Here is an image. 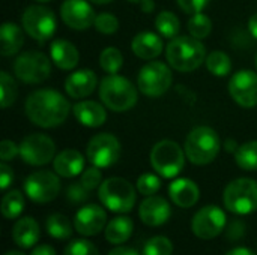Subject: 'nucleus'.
Listing matches in <instances>:
<instances>
[{"label": "nucleus", "mask_w": 257, "mask_h": 255, "mask_svg": "<svg viewBox=\"0 0 257 255\" xmlns=\"http://www.w3.org/2000/svg\"><path fill=\"white\" fill-rule=\"evenodd\" d=\"M236 165L245 171H257V141H248L238 147L235 153Z\"/></svg>", "instance_id": "nucleus-30"}, {"label": "nucleus", "mask_w": 257, "mask_h": 255, "mask_svg": "<svg viewBox=\"0 0 257 255\" xmlns=\"http://www.w3.org/2000/svg\"><path fill=\"white\" fill-rule=\"evenodd\" d=\"M24 108L33 125L39 128H56L68 119L71 104L53 89H39L27 96Z\"/></svg>", "instance_id": "nucleus-1"}, {"label": "nucleus", "mask_w": 257, "mask_h": 255, "mask_svg": "<svg viewBox=\"0 0 257 255\" xmlns=\"http://www.w3.org/2000/svg\"><path fill=\"white\" fill-rule=\"evenodd\" d=\"M248 30H250L251 36L257 39V14L250 17V20H248Z\"/></svg>", "instance_id": "nucleus-47"}, {"label": "nucleus", "mask_w": 257, "mask_h": 255, "mask_svg": "<svg viewBox=\"0 0 257 255\" xmlns=\"http://www.w3.org/2000/svg\"><path fill=\"white\" fill-rule=\"evenodd\" d=\"M229 93L232 99L244 107L251 108L257 105V74L248 69L238 71L229 81Z\"/></svg>", "instance_id": "nucleus-15"}, {"label": "nucleus", "mask_w": 257, "mask_h": 255, "mask_svg": "<svg viewBox=\"0 0 257 255\" xmlns=\"http://www.w3.org/2000/svg\"><path fill=\"white\" fill-rule=\"evenodd\" d=\"M80 182L89 189V191H93L95 188H99L101 183H102V174H101V170L98 167H90L87 170H84L81 173V179Z\"/></svg>", "instance_id": "nucleus-41"}, {"label": "nucleus", "mask_w": 257, "mask_h": 255, "mask_svg": "<svg viewBox=\"0 0 257 255\" xmlns=\"http://www.w3.org/2000/svg\"><path fill=\"white\" fill-rule=\"evenodd\" d=\"M17 155H20V146H17L11 140H3L0 143V159L3 162L12 161Z\"/></svg>", "instance_id": "nucleus-43"}, {"label": "nucleus", "mask_w": 257, "mask_h": 255, "mask_svg": "<svg viewBox=\"0 0 257 255\" xmlns=\"http://www.w3.org/2000/svg\"><path fill=\"white\" fill-rule=\"evenodd\" d=\"M238 143L235 141V140H227L226 143H224V150L226 152H230V153H236V150H238Z\"/></svg>", "instance_id": "nucleus-49"}, {"label": "nucleus", "mask_w": 257, "mask_h": 255, "mask_svg": "<svg viewBox=\"0 0 257 255\" xmlns=\"http://www.w3.org/2000/svg\"><path fill=\"white\" fill-rule=\"evenodd\" d=\"M0 42L2 56L9 57L17 54L24 44V35L20 26H17L15 23H3L0 29Z\"/></svg>", "instance_id": "nucleus-26"}, {"label": "nucleus", "mask_w": 257, "mask_h": 255, "mask_svg": "<svg viewBox=\"0 0 257 255\" xmlns=\"http://www.w3.org/2000/svg\"><path fill=\"white\" fill-rule=\"evenodd\" d=\"M172 215L170 204L166 198L158 195H149L145 198L139 209V216L143 224L149 227H160L169 221Z\"/></svg>", "instance_id": "nucleus-18"}, {"label": "nucleus", "mask_w": 257, "mask_h": 255, "mask_svg": "<svg viewBox=\"0 0 257 255\" xmlns=\"http://www.w3.org/2000/svg\"><path fill=\"white\" fill-rule=\"evenodd\" d=\"M226 213L220 207L212 204L205 206L193 216L191 230L199 239L211 240L221 234L226 227Z\"/></svg>", "instance_id": "nucleus-14"}, {"label": "nucleus", "mask_w": 257, "mask_h": 255, "mask_svg": "<svg viewBox=\"0 0 257 255\" xmlns=\"http://www.w3.org/2000/svg\"><path fill=\"white\" fill-rule=\"evenodd\" d=\"M56 174L48 170H39L29 174L24 180L26 195L38 204L53 201L60 192V180Z\"/></svg>", "instance_id": "nucleus-11"}, {"label": "nucleus", "mask_w": 257, "mask_h": 255, "mask_svg": "<svg viewBox=\"0 0 257 255\" xmlns=\"http://www.w3.org/2000/svg\"><path fill=\"white\" fill-rule=\"evenodd\" d=\"M224 206L235 215H250L257 210V182L241 177L230 182L223 194Z\"/></svg>", "instance_id": "nucleus-7"}, {"label": "nucleus", "mask_w": 257, "mask_h": 255, "mask_svg": "<svg viewBox=\"0 0 257 255\" xmlns=\"http://www.w3.org/2000/svg\"><path fill=\"white\" fill-rule=\"evenodd\" d=\"M173 243L170 239L164 236H154L151 237L143 248V255H172Z\"/></svg>", "instance_id": "nucleus-36"}, {"label": "nucleus", "mask_w": 257, "mask_h": 255, "mask_svg": "<svg viewBox=\"0 0 257 255\" xmlns=\"http://www.w3.org/2000/svg\"><path fill=\"white\" fill-rule=\"evenodd\" d=\"M206 68L215 77H226L232 69V60L224 51H212L206 56Z\"/></svg>", "instance_id": "nucleus-32"}, {"label": "nucleus", "mask_w": 257, "mask_h": 255, "mask_svg": "<svg viewBox=\"0 0 257 255\" xmlns=\"http://www.w3.org/2000/svg\"><path fill=\"white\" fill-rule=\"evenodd\" d=\"M256 68H257V56H256Z\"/></svg>", "instance_id": "nucleus-55"}, {"label": "nucleus", "mask_w": 257, "mask_h": 255, "mask_svg": "<svg viewBox=\"0 0 257 255\" xmlns=\"http://www.w3.org/2000/svg\"><path fill=\"white\" fill-rule=\"evenodd\" d=\"M178 2V6L185 12V14H190V15H194V14H199L202 12L211 0H176Z\"/></svg>", "instance_id": "nucleus-42"}, {"label": "nucleus", "mask_w": 257, "mask_h": 255, "mask_svg": "<svg viewBox=\"0 0 257 255\" xmlns=\"http://www.w3.org/2000/svg\"><path fill=\"white\" fill-rule=\"evenodd\" d=\"M163 39L154 32H142L131 42L133 53L143 60H154L163 53Z\"/></svg>", "instance_id": "nucleus-22"}, {"label": "nucleus", "mask_w": 257, "mask_h": 255, "mask_svg": "<svg viewBox=\"0 0 257 255\" xmlns=\"http://www.w3.org/2000/svg\"><path fill=\"white\" fill-rule=\"evenodd\" d=\"M226 255H256L253 251H250L248 248H245V246H239V248H233V249H230L229 252Z\"/></svg>", "instance_id": "nucleus-48"}, {"label": "nucleus", "mask_w": 257, "mask_h": 255, "mask_svg": "<svg viewBox=\"0 0 257 255\" xmlns=\"http://www.w3.org/2000/svg\"><path fill=\"white\" fill-rule=\"evenodd\" d=\"M30 255H56V251L50 245H39V246L32 249V254Z\"/></svg>", "instance_id": "nucleus-46"}, {"label": "nucleus", "mask_w": 257, "mask_h": 255, "mask_svg": "<svg viewBox=\"0 0 257 255\" xmlns=\"http://www.w3.org/2000/svg\"><path fill=\"white\" fill-rule=\"evenodd\" d=\"M107 227V213L98 204L83 206L74 218V228L81 236H95Z\"/></svg>", "instance_id": "nucleus-17"}, {"label": "nucleus", "mask_w": 257, "mask_h": 255, "mask_svg": "<svg viewBox=\"0 0 257 255\" xmlns=\"http://www.w3.org/2000/svg\"><path fill=\"white\" fill-rule=\"evenodd\" d=\"M96 75L92 69H80L72 72L65 81V90L72 99H83L96 89Z\"/></svg>", "instance_id": "nucleus-19"}, {"label": "nucleus", "mask_w": 257, "mask_h": 255, "mask_svg": "<svg viewBox=\"0 0 257 255\" xmlns=\"http://www.w3.org/2000/svg\"><path fill=\"white\" fill-rule=\"evenodd\" d=\"M99 98L108 110L125 113L137 104L139 93L128 78L117 74H108L99 84Z\"/></svg>", "instance_id": "nucleus-3"}, {"label": "nucleus", "mask_w": 257, "mask_h": 255, "mask_svg": "<svg viewBox=\"0 0 257 255\" xmlns=\"http://www.w3.org/2000/svg\"><path fill=\"white\" fill-rule=\"evenodd\" d=\"M36 2H39V3H47V2H50V0H36Z\"/></svg>", "instance_id": "nucleus-54"}, {"label": "nucleus", "mask_w": 257, "mask_h": 255, "mask_svg": "<svg viewBox=\"0 0 257 255\" xmlns=\"http://www.w3.org/2000/svg\"><path fill=\"white\" fill-rule=\"evenodd\" d=\"M188 32L193 38L196 39H205L211 35L212 32V21L208 15L199 12L191 15V18L188 20Z\"/></svg>", "instance_id": "nucleus-34"}, {"label": "nucleus", "mask_w": 257, "mask_h": 255, "mask_svg": "<svg viewBox=\"0 0 257 255\" xmlns=\"http://www.w3.org/2000/svg\"><path fill=\"white\" fill-rule=\"evenodd\" d=\"M21 26L32 39L45 42L54 35L57 21L51 9L42 5H32L21 15Z\"/></svg>", "instance_id": "nucleus-9"}, {"label": "nucleus", "mask_w": 257, "mask_h": 255, "mask_svg": "<svg viewBox=\"0 0 257 255\" xmlns=\"http://www.w3.org/2000/svg\"><path fill=\"white\" fill-rule=\"evenodd\" d=\"M51 62L53 60L41 51H24L14 62V74L23 83L39 84L50 77Z\"/></svg>", "instance_id": "nucleus-8"}, {"label": "nucleus", "mask_w": 257, "mask_h": 255, "mask_svg": "<svg viewBox=\"0 0 257 255\" xmlns=\"http://www.w3.org/2000/svg\"><path fill=\"white\" fill-rule=\"evenodd\" d=\"M128 2H131V3H139V5H140L143 0H128Z\"/></svg>", "instance_id": "nucleus-53"}, {"label": "nucleus", "mask_w": 257, "mask_h": 255, "mask_svg": "<svg viewBox=\"0 0 257 255\" xmlns=\"http://www.w3.org/2000/svg\"><path fill=\"white\" fill-rule=\"evenodd\" d=\"M220 137L209 126L194 128L185 140V155L194 165H208L220 153Z\"/></svg>", "instance_id": "nucleus-4"}, {"label": "nucleus", "mask_w": 257, "mask_h": 255, "mask_svg": "<svg viewBox=\"0 0 257 255\" xmlns=\"http://www.w3.org/2000/svg\"><path fill=\"white\" fill-rule=\"evenodd\" d=\"M134 230V222L128 216H117L111 219L105 227V240L113 245H122L126 242Z\"/></svg>", "instance_id": "nucleus-27"}, {"label": "nucleus", "mask_w": 257, "mask_h": 255, "mask_svg": "<svg viewBox=\"0 0 257 255\" xmlns=\"http://www.w3.org/2000/svg\"><path fill=\"white\" fill-rule=\"evenodd\" d=\"M99 65L107 74H117L123 65V56L116 47H107L99 54Z\"/></svg>", "instance_id": "nucleus-35"}, {"label": "nucleus", "mask_w": 257, "mask_h": 255, "mask_svg": "<svg viewBox=\"0 0 257 255\" xmlns=\"http://www.w3.org/2000/svg\"><path fill=\"white\" fill-rule=\"evenodd\" d=\"M185 158V150L172 140H163L151 150V165L164 179L176 177L184 170Z\"/></svg>", "instance_id": "nucleus-6"}, {"label": "nucleus", "mask_w": 257, "mask_h": 255, "mask_svg": "<svg viewBox=\"0 0 257 255\" xmlns=\"http://www.w3.org/2000/svg\"><path fill=\"white\" fill-rule=\"evenodd\" d=\"M140 6H142V11H143L145 14L152 12V11H154V8H155V5H154V2H152V0H143V2L140 3Z\"/></svg>", "instance_id": "nucleus-50"}, {"label": "nucleus", "mask_w": 257, "mask_h": 255, "mask_svg": "<svg viewBox=\"0 0 257 255\" xmlns=\"http://www.w3.org/2000/svg\"><path fill=\"white\" fill-rule=\"evenodd\" d=\"M90 2H93V3H96V5H107V3H110V2H113V0H90Z\"/></svg>", "instance_id": "nucleus-51"}, {"label": "nucleus", "mask_w": 257, "mask_h": 255, "mask_svg": "<svg viewBox=\"0 0 257 255\" xmlns=\"http://www.w3.org/2000/svg\"><path fill=\"white\" fill-rule=\"evenodd\" d=\"M86 156L92 165L98 168H108L114 165L120 156V143L111 134H98L89 141Z\"/></svg>", "instance_id": "nucleus-12"}, {"label": "nucleus", "mask_w": 257, "mask_h": 255, "mask_svg": "<svg viewBox=\"0 0 257 255\" xmlns=\"http://www.w3.org/2000/svg\"><path fill=\"white\" fill-rule=\"evenodd\" d=\"M166 59L169 65L179 72H191L202 66L206 60V48L193 36H176L166 47Z\"/></svg>", "instance_id": "nucleus-2"}, {"label": "nucleus", "mask_w": 257, "mask_h": 255, "mask_svg": "<svg viewBox=\"0 0 257 255\" xmlns=\"http://www.w3.org/2000/svg\"><path fill=\"white\" fill-rule=\"evenodd\" d=\"M56 155L54 141L44 134H30L20 143V158L33 167L48 164Z\"/></svg>", "instance_id": "nucleus-13"}, {"label": "nucleus", "mask_w": 257, "mask_h": 255, "mask_svg": "<svg viewBox=\"0 0 257 255\" xmlns=\"http://www.w3.org/2000/svg\"><path fill=\"white\" fill-rule=\"evenodd\" d=\"M63 23L74 30H86L95 23V12L86 0H65L60 6Z\"/></svg>", "instance_id": "nucleus-16"}, {"label": "nucleus", "mask_w": 257, "mask_h": 255, "mask_svg": "<svg viewBox=\"0 0 257 255\" xmlns=\"http://www.w3.org/2000/svg\"><path fill=\"white\" fill-rule=\"evenodd\" d=\"M50 54H51L53 63L63 71L74 69L80 60V54H78L77 47L74 44H71L69 41H65V39L53 41L51 47H50Z\"/></svg>", "instance_id": "nucleus-24"}, {"label": "nucleus", "mask_w": 257, "mask_h": 255, "mask_svg": "<svg viewBox=\"0 0 257 255\" xmlns=\"http://www.w3.org/2000/svg\"><path fill=\"white\" fill-rule=\"evenodd\" d=\"M53 167L57 176L71 179L83 173L84 156L75 149H66V150H62L59 155H56Z\"/></svg>", "instance_id": "nucleus-23"}, {"label": "nucleus", "mask_w": 257, "mask_h": 255, "mask_svg": "<svg viewBox=\"0 0 257 255\" xmlns=\"http://www.w3.org/2000/svg\"><path fill=\"white\" fill-rule=\"evenodd\" d=\"M24 207H26L24 197L18 189H12L5 194V197L2 200V213L6 219L18 218L21 215V212L24 210Z\"/></svg>", "instance_id": "nucleus-29"}, {"label": "nucleus", "mask_w": 257, "mask_h": 255, "mask_svg": "<svg viewBox=\"0 0 257 255\" xmlns=\"http://www.w3.org/2000/svg\"><path fill=\"white\" fill-rule=\"evenodd\" d=\"M98 195L104 207L114 213H128L136 204V189L122 177L105 179L98 189Z\"/></svg>", "instance_id": "nucleus-5"}, {"label": "nucleus", "mask_w": 257, "mask_h": 255, "mask_svg": "<svg viewBox=\"0 0 257 255\" xmlns=\"http://www.w3.org/2000/svg\"><path fill=\"white\" fill-rule=\"evenodd\" d=\"M18 95V87L15 80L6 72L2 71L0 72V105L2 108H8L11 107Z\"/></svg>", "instance_id": "nucleus-33"}, {"label": "nucleus", "mask_w": 257, "mask_h": 255, "mask_svg": "<svg viewBox=\"0 0 257 255\" xmlns=\"http://www.w3.org/2000/svg\"><path fill=\"white\" fill-rule=\"evenodd\" d=\"M169 195H170V200L176 206L182 209H188V207H193L199 201L200 191H199V186L193 180L176 179L169 186Z\"/></svg>", "instance_id": "nucleus-21"}, {"label": "nucleus", "mask_w": 257, "mask_h": 255, "mask_svg": "<svg viewBox=\"0 0 257 255\" xmlns=\"http://www.w3.org/2000/svg\"><path fill=\"white\" fill-rule=\"evenodd\" d=\"M5 255H26L24 252H21V251H9V252H6Z\"/></svg>", "instance_id": "nucleus-52"}, {"label": "nucleus", "mask_w": 257, "mask_h": 255, "mask_svg": "<svg viewBox=\"0 0 257 255\" xmlns=\"http://www.w3.org/2000/svg\"><path fill=\"white\" fill-rule=\"evenodd\" d=\"M89 192L90 191L81 182H77V183H72V185L68 186V189H66V200L71 204H81V203H84L89 198Z\"/></svg>", "instance_id": "nucleus-40"}, {"label": "nucleus", "mask_w": 257, "mask_h": 255, "mask_svg": "<svg viewBox=\"0 0 257 255\" xmlns=\"http://www.w3.org/2000/svg\"><path fill=\"white\" fill-rule=\"evenodd\" d=\"M173 81L172 71L163 62L146 63L137 77L139 90L149 98H160L167 93Z\"/></svg>", "instance_id": "nucleus-10"}, {"label": "nucleus", "mask_w": 257, "mask_h": 255, "mask_svg": "<svg viewBox=\"0 0 257 255\" xmlns=\"http://www.w3.org/2000/svg\"><path fill=\"white\" fill-rule=\"evenodd\" d=\"M47 233L57 240H66L72 234V224L71 221L62 213H53L47 218L45 222Z\"/></svg>", "instance_id": "nucleus-28"}, {"label": "nucleus", "mask_w": 257, "mask_h": 255, "mask_svg": "<svg viewBox=\"0 0 257 255\" xmlns=\"http://www.w3.org/2000/svg\"><path fill=\"white\" fill-rule=\"evenodd\" d=\"M93 27H95L99 33L113 35V33H116L117 29H119V20H117L113 14L102 12V14H98V15H96L95 23H93Z\"/></svg>", "instance_id": "nucleus-38"}, {"label": "nucleus", "mask_w": 257, "mask_h": 255, "mask_svg": "<svg viewBox=\"0 0 257 255\" xmlns=\"http://www.w3.org/2000/svg\"><path fill=\"white\" fill-rule=\"evenodd\" d=\"M155 27L157 30L160 32V35L163 38H167V39H173L178 36L179 33V29H181V24H179V20L178 17L170 12V11H163L157 15L155 18Z\"/></svg>", "instance_id": "nucleus-31"}, {"label": "nucleus", "mask_w": 257, "mask_h": 255, "mask_svg": "<svg viewBox=\"0 0 257 255\" xmlns=\"http://www.w3.org/2000/svg\"><path fill=\"white\" fill-rule=\"evenodd\" d=\"M39 236H41L39 225L30 216L21 218L12 228V239H14L15 245L20 248H24V249L33 248L36 245V242L39 240Z\"/></svg>", "instance_id": "nucleus-25"}, {"label": "nucleus", "mask_w": 257, "mask_h": 255, "mask_svg": "<svg viewBox=\"0 0 257 255\" xmlns=\"http://www.w3.org/2000/svg\"><path fill=\"white\" fill-rule=\"evenodd\" d=\"M72 113L77 122L87 128L102 126L107 119L105 108L96 101H80L72 107Z\"/></svg>", "instance_id": "nucleus-20"}, {"label": "nucleus", "mask_w": 257, "mask_h": 255, "mask_svg": "<svg viewBox=\"0 0 257 255\" xmlns=\"http://www.w3.org/2000/svg\"><path fill=\"white\" fill-rule=\"evenodd\" d=\"M63 255H99L96 246L84 239H77L72 240L66 248Z\"/></svg>", "instance_id": "nucleus-39"}, {"label": "nucleus", "mask_w": 257, "mask_h": 255, "mask_svg": "<svg viewBox=\"0 0 257 255\" xmlns=\"http://www.w3.org/2000/svg\"><path fill=\"white\" fill-rule=\"evenodd\" d=\"M108 255H140L134 248L131 246H117V248H113Z\"/></svg>", "instance_id": "nucleus-45"}, {"label": "nucleus", "mask_w": 257, "mask_h": 255, "mask_svg": "<svg viewBox=\"0 0 257 255\" xmlns=\"http://www.w3.org/2000/svg\"><path fill=\"white\" fill-rule=\"evenodd\" d=\"M12 180H14V171H12V168L6 162H2L0 164V188L3 191H6L9 188V185L12 183Z\"/></svg>", "instance_id": "nucleus-44"}, {"label": "nucleus", "mask_w": 257, "mask_h": 255, "mask_svg": "<svg viewBox=\"0 0 257 255\" xmlns=\"http://www.w3.org/2000/svg\"><path fill=\"white\" fill-rule=\"evenodd\" d=\"M161 189V179L157 174L145 173L137 179V191L146 197L155 195Z\"/></svg>", "instance_id": "nucleus-37"}]
</instances>
